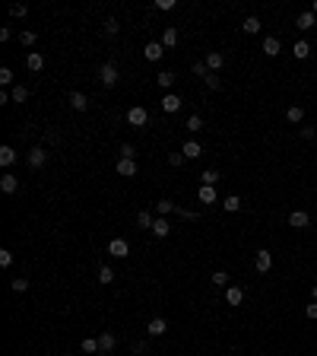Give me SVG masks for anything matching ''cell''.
<instances>
[{
	"mask_svg": "<svg viewBox=\"0 0 317 356\" xmlns=\"http://www.w3.org/2000/svg\"><path fill=\"white\" fill-rule=\"evenodd\" d=\"M162 45H165V48H174V45H178V29H174V26H168V29L162 32Z\"/></svg>",
	"mask_w": 317,
	"mask_h": 356,
	"instance_id": "23",
	"label": "cell"
},
{
	"mask_svg": "<svg viewBox=\"0 0 317 356\" xmlns=\"http://www.w3.org/2000/svg\"><path fill=\"white\" fill-rule=\"evenodd\" d=\"M203 60H206V67H210V73H219L222 64H225V55H222V51H210Z\"/></svg>",
	"mask_w": 317,
	"mask_h": 356,
	"instance_id": "9",
	"label": "cell"
},
{
	"mask_svg": "<svg viewBox=\"0 0 317 356\" xmlns=\"http://www.w3.org/2000/svg\"><path fill=\"white\" fill-rule=\"evenodd\" d=\"M314 26H317V16H314L311 10H308V13H298V29H301V32L314 29Z\"/></svg>",
	"mask_w": 317,
	"mask_h": 356,
	"instance_id": "16",
	"label": "cell"
},
{
	"mask_svg": "<svg viewBox=\"0 0 317 356\" xmlns=\"http://www.w3.org/2000/svg\"><path fill=\"white\" fill-rule=\"evenodd\" d=\"M311 13H314V16H317V0H314V6H311Z\"/></svg>",
	"mask_w": 317,
	"mask_h": 356,
	"instance_id": "50",
	"label": "cell"
},
{
	"mask_svg": "<svg viewBox=\"0 0 317 356\" xmlns=\"http://www.w3.org/2000/svg\"><path fill=\"white\" fill-rule=\"evenodd\" d=\"M108 254H114V258H127V254H130L127 239H111V242H108Z\"/></svg>",
	"mask_w": 317,
	"mask_h": 356,
	"instance_id": "6",
	"label": "cell"
},
{
	"mask_svg": "<svg viewBox=\"0 0 317 356\" xmlns=\"http://www.w3.org/2000/svg\"><path fill=\"white\" fill-rule=\"evenodd\" d=\"M10 290H13V293H25V290H29V280H23V277L10 280Z\"/></svg>",
	"mask_w": 317,
	"mask_h": 356,
	"instance_id": "36",
	"label": "cell"
},
{
	"mask_svg": "<svg viewBox=\"0 0 317 356\" xmlns=\"http://www.w3.org/2000/svg\"><path fill=\"white\" fill-rule=\"evenodd\" d=\"M118 29H121V26H118V19H114V16H108V19H105V35H118Z\"/></svg>",
	"mask_w": 317,
	"mask_h": 356,
	"instance_id": "40",
	"label": "cell"
},
{
	"mask_svg": "<svg viewBox=\"0 0 317 356\" xmlns=\"http://www.w3.org/2000/svg\"><path fill=\"white\" fill-rule=\"evenodd\" d=\"M152 236H156V239H168V236H171V223H168V217H156Z\"/></svg>",
	"mask_w": 317,
	"mask_h": 356,
	"instance_id": "7",
	"label": "cell"
},
{
	"mask_svg": "<svg viewBox=\"0 0 317 356\" xmlns=\"http://www.w3.org/2000/svg\"><path fill=\"white\" fill-rule=\"evenodd\" d=\"M156 213H159V217H168V213H178V204H171V200H159V204H156Z\"/></svg>",
	"mask_w": 317,
	"mask_h": 356,
	"instance_id": "29",
	"label": "cell"
},
{
	"mask_svg": "<svg viewBox=\"0 0 317 356\" xmlns=\"http://www.w3.org/2000/svg\"><path fill=\"white\" fill-rule=\"evenodd\" d=\"M241 29H244L247 35H257V32H260V19L257 16H247L244 23H241Z\"/></svg>",
	"mask_w": 317,
	"mask_h": 356,
	"instance_id": "27",
	"label": "cell"
},
{
	"mask_svg": "<svg viewBox=\"0 0 317 356\" xmlns=\"http://www.w3.org/2000/svg\"><path fill=\"white\" fill-rule=\"evenodd\" d=\"M137 223L143 226V229H152V226H156V213H152V210H140L137 213Z\"/></svg>",
	"mask_w": 317,
	"mask_h": 356,
	"instance_id": "20",
	"label": "cell"
},
{
	"mask_svg": "<svg viewBox=\"0 0 317 356\" xmlns=\"http://www.w3.org/2000/svg\"><path fill=\"white\" fill-rule=\"evenodd\" d=\"M279 51H282L279 38H273V35H269V38H264V55H267V57H276Z\"/></svg>",
	"mask_w": 317,
	"mask_h": 356,
	"instance_id": "17",
	"label": "cell"
},
{
	"mask_svg": "<svg viewBox=\"0 0 317 356\" xmlns=\"http://www.w3.org/2000/svg\"><path fill=\"white\" fill-rule=\"evenodd\" d=\"M181 96H174V92H168L165 99H162V111H168V115H174V111H181Z\"/></svg>",
	"mask_w": 317,
	"mask_h": 356,
	"instance_id": "10",
	"label": "cell"
},
{
	"mask_svg": "<svg viewBox=\"0 0 317 356\" xmlns=\"http://www.w3.org/2000/svg\"><path fill=\"white\" fill-rule=\"evenodd\" d=\"M184 127H187L191 134H200V131H203V118H200V115H191V118L184 121Z\"/></svg>",
	"mask_w": 317,
	"mask_h": 356,
	"instance_id": "31",
	"label": "cell"
},
{
	"mask_svg": "<svg viewBox=\"0 0 317 356\" xmlns=\"http://www.w3.org/2000/svg\"><path fill=\"white\" fill-rule=\"evenodd\" d=\"M118 67H114V60H108V64H102V70H98V83L102 86H108V89H111L114 83H118Z\"/></svg>",
	"mask_w": 317,
	"mask_h": 356,
	"instance_id": "1",
	"label": "cell"
},
{
	"mask_svg": "<svg viewBox=\"0 0 317 356\" xmlns=\"http://www.w3.org/2000/svg\"><path fill=\"white\" fill-rule=\"evenodd\" d=\"M114 344H118V337H114L111 331L98 334V347H102V353H111V350H114Z\"/></svg>",
	"mask_w": 317,
	"mask_h": 356,
	"instance_id": "19",
	"label": "cell"
},
{
	"mask_svg": "<svg viewBox=\"0 0 317 356\" xmlns=\"http://www.w3.org/2000/svg\"><path fill=\"white\" fill-rule=\"evenodd\" d=\"M219 178H222V175H219L216 169H206L203 175H200V181H203V185H210V188H216V181H219Z\"/></svg>",
	"mask_w": 317,
	"mask_h": 356,
	"instance_id": "32",
	"label": "cell"
},
{
	"mask_svg": "<svg viewBox=\"0 0 317 356\" xmlns=\"http://www.w3.org/2000/svg\"><path fill=\"white\" fill-rule=\"evenodd\" d=\"M241 207H244V204H241V197H238V194H228V197L222 200V210H225V213H238Z\"/></svg>",
	"mask_w": 317,
	"mask_h": 356,
	"instance_id": "15",
	"label": "cell"
},
{
	"mask_svg": "<svg viewBox=\"0 0 317 356\" xmlns=\"http://www.w3.org/2000/svg\"><path fill=\"white\" fill-rule=\"evenodd\" d=\"M0 83H3V86L13 83V70H10V67H0Z\"/></svg>",
	"mask_w": 317,
	"mask_h": 356,
	"instance_id": "44",
	"label": "cell"
},
{
	"mask_svg": "<svg viewBox=\"0 0 317 356\" xmlns=\"http://www.w3.org/2000/svg\"><path fill=\"white\" fill-rule=\"evenodd\" d=\"M168 165H171V169H181V165H184V153H171V156H168Z\"/></svg>",
	"mask_w": 317,
	"mask_h": 356,
	"instance_id": "42",
	"label": "cell"
},
{
	"mask_svg": "<svg viewBox=\"0 0 317 356\" xmlns=\"http://www.w3.org/2000/svg\"><path fill=\"white\" fill-rule=\"evenodd\" d=\"M194 77H210V67H206V60H197V64H194Z\"/></svg>",
	"mask_w": 317,
	"mask_h": 356,
	"instance_id": "39",
	"label": "cell"
},
{
	"mask_svg": "<svg viewBox=\"0 0 317 356\" xmlns=\"http://www.w3.org/2000/svg\"><path fill=\"white\" fill-rule=\"evenodd\" d=\"M10 264H13V254L3 248V251H0V267H10Z\"/></svg>",
	"mask_w": 317,
	"mask_h": 356,
	"instance_id": "48",
	"label": "cell"
},
{
	"mask_svg": "<svg viewBox=\"0 0 317 356\" xmlns=\"http://www.w3.org/2000/svg\"><path fill=\"white\" fill-rule=\"evenodd\" d=\"M254 267H257L260 274L273 271V251H269V248H260V251H257V258H254Z\"/></svg>",
	"mask_w": 317,
	"mask_h": 356,
	"instance_id": "3",
	"label": "cell"
},
{
	"mask_svg": "<svg viewBox=\"0 0 317 356\" xmlns=\"http://www.w3.org/2000/svg\"><path fill=\"white\" fill-rule=\"evenodd\" d=\"M311 296H314V302H317V286H314V290H311Z\"/></svg>",
	"mask_w": 317,
	"mask_h": 356,
	"instance_id": "51",
	"label": "cell"
},
{
	"mask_svg": "<svg viewBox=\"0 0 317 356\" xmlns=\"http://www.w3.org/2000/svg\"><path fill=\"white\" fill-rule=\"evenodd\" d=\"M289 226H292V229H308V226H311V217H308L305 210H292L289 213Z\"/></svg>",
	"mask_w": 317,
	"mask_h": 356,
	"instance_id": "5",
	"label": "cell"
},
{
	"mask_svg": "<svg viewBox=\"0 0 317 356\" xmlns=\"http://www.w3.org/2000/svg\"><path fill=\"white\" fill-rule=\"evenodd\" d=\"M98 283H102V286L114 283V271H111V267H98Z\"/></svg>",
	"mask_w": 317,
	"mask_h": 356,
	"instance_id": "33",
	"label": "cell"
},
{
	"mask_svg": "<svg viewBox=\"0 0 317 356\" xmlns=\"http://www.w3.org/2000/svg\"><path fill=\"white\" fill-rule=\"evenodd\" d=\"M174 80H178V77H174L171 70H162L159 77H156V83L162 86V89H171V86H174Z\"/></svg>",
	"mask_w": 317,
	"mask_h": 356,
	"instance_id": "25",
	"label": "cell"
},
{
	"mask_svg": "<svg viewBox=\"0 0 317 356\" xmlns=\"http://www.w3.org/2000/svg\"><path fill=\"white\" fill-rule=\"evenodd\" d=\"M0 191H3V194H16L19 191V178L10 175V172H6V175H0Z\"/></svg>",
	"mask_w": 317,
	"mask_h": 356,
	"instance_id": "11",
	"label": "cell"
},
{
	"mask_svg": "<svg viewBox=\"0 0 317 356\" xmlns=\"http://www.w3.org/2000/svg\"><path fill=\"white\" fill-rule=\"evenodd\" d=\"M118 175H124V178L137 175V163H133V159H121L118 156Z\"/></svg>",
	"mask_w": 317,
	"mask_h": 356,
	"instance_id": "13",
	"label": "cell"
},
{
	"mask_svg": "<svg viewBox=\"0 0 317 356\" xmlns=\"http://www.w3.org/2000/svg\"><path fill=\"white\" fill-rule=\"evenodd\" d=\"M314 137H317L314 127H301V140H314Z\"/></svg>",
	"mask_w": 317,
	"mask_h": 356,
	"instance_id": "49",
	"label": "cell"
},
{
	"mask_svg": "<svg viewBox=\"0 0 317 356\" xmlns=\"http://www.w3.org/2000/svg\"><path fill=\"white\" fill-rule=\"evenodd\" d=\"M133 156H137V150L130 143H121V159H133Z\"/></svg>",
	"mask_w": 317,
	"mask_h": 356,
	"instance_id": "46",
	"label": "cell"
},
{
	"mask_svg": "<svg viewBox=\"0 0 317 356\" xmlns=\"http://www.w3.org/2000/svg\"><path fill=\"white\" fill-rule=\"evenodd\" d=\"M197 200H200V204H216V188H210V185H200Z\"/></svg>",
	"mask_w": 317,
	"mask_h": 356,
	"instance_id": "18",
	"label": "cell"
},
{
	"mask_svg": "<svg viewBox=\"0 0 317 356\" xmlns=\"http://www.w3.org/2000/svg\"><path fill=\"white\" fill-rule=\"evenodd\" d=\"M16 163V150L13 146H0V165H13Z\"/></svg>",
	"mask_w": 317,
	"mask_h": 356,
	"instance_id": "26",
	"label": "cell"
},
{
	"mask_svg": "<svg viewBox=\"0 0 317 356\" xmlns=\"http://www.w3.org/2000/svg\"><path fill=\"white\" fill-rule=\"evenodd\" d=\"M292 55H295V60H305L308 55H311V45H308V42H295Z\"/></svg>",
	"mask_w": 317,
	"mask_h": 356,
	"instance_id": "28",
	"label": "cell"
},
{
	"mask_svg": "<svg viewBox=\"0 0 317 356\" xmlns=\"http://www.w3.org/2000/svg\"><path fill=\"white\" fill-rule=\"evenodd\" d=\"M174 6H178V0H156V10H174Z\"/></svg>",
	"mask_w": 317,
	"mask_h": 356,
	"instance_id": "45",
	"label": "cell"
},
{
	"mask_svg": "<svg viewBox=\"0 0 317 356\" xmlns=\"http://www.w3.org/2000/svg\"><path fill=\"white\" fill-rule=\"evenodd\" d=\"M181 153H184V159H197L203 150H200V143H197V140H187V143L181 146Z\"/></svg>",
	"mask_w": 317,
	"mask_h": 356,
	"instance_id": "21",
	"label": "cell"
},
{
	"mask_svg": "<svg viewBox=\"0 0 317 356\" xmlns=\"http://www.w3.org/2000/svg\"><path fill=\"white\" fill-rule=\"evenodd\" d=\"M143 55H146V60H162V55H165V45H162V42H146Z\"/></svg>",
	"mask_w": 317,
	"mask_h": 356,
	"instance_id": "8",
	"label": "cell"
},
{
	"mask_svg": "<svg viewBox=\"0 0 317 356\" xmlns=\"http://www.w3.org/2000/svg\"><path fill=\"white\" fill-rule=\"evenodd\" d=\"M35 38H38V35H35V32H29V29H25V32H19V42H23L25 48H32V45H35Z\"/></svg>",
	"mask_w": 317,
	"mask_h": 356,
	"instance_id": "38",
	"label": "cell"
},
{
	"mask_svg": "<svg viewBox=\"0 0 317 356\" xmlns=\"http://www.w3.org/2000/svg\"><path fill=\"white\" fill-rule=\"evenodd\" d=\"M225 302L228 305H241V302H244V290H241V286H228L225 290Z\"/></svg>",
	"mask_w": 317,
	"mask_h": 356,
	"instance_id": "14",
	"label": "cell"
},
{
	"mask_svg": "<svg viewBox=\"0 0 317 356\" xmlns=\"http://www.w3.org/2000/svg\"><path fill=\"white\" fill-rule=\"evenodd\" d=\"M70 105L76 111H86V109H89V99H86L83 92H70Z\"/></svg>",
	"mask_w": 317,
	"mask_h": 356,
	"instance_id": "24",
	"label": "cell"
},
{
	"mask_svg": "<svg viewBox=\"0 0 317 356\" xmlns=\"http://www.w3.org/2000/svg\"><path fill=\"white\" fill-rule=\"evenodd\" d=\"M25 67L38 73V70H42V67H45V55H38V51H32V55L25 57Z\"/></svg>",
	"mask_w": 317,
	"mask_h": 356,
	"instance_id": "22",
	"label": "cell"
},
{
	"mask_svg": "<svg viewBox=\"0 0 317 356\" xmlns=\"http://www.w3.org/2000/svg\"><path fill=\"white\" fill-rule=\"evenodd\" d=\"M127 121H130L133 127H146V121H149V111H146L143 105H133V109L127 111Z\"/></svg>",
	"mask_w": 317,
	"mask_h": 356,
	"instance_id": "4",
	"label": "cell"
},
{
	"mask_svg": "<svg viewBox=\"0 0 317 356\" xmlns=\"http://www.w3.org/2000/svg\"><path fill=\"white\" fill-rule=\"evenodd\" d=\"M165 331H168V321L165 318H152L149 325H146V334H149V337H162Z\"/></svg>",
	"mask_w": 317,
	"mask_h": 356,
	"instance_id": "12",
	"label": "cell"
},
{
	"mask_svg": "<svg viewBox=\"0 0 317 356\" xmlns=\"http://www.w3.org/2000/svg\"><path fill=\"white\" fill-rule=\"evenodd\" d=\"M25 13H29V6H25V3H13L10 6V16H16V19H23Z\"/></svg>",
	"mask_w": 317,
	"mask_h": 356,
	"instance_id": "41",
	"label": "cell"
},
{
	"mask_svg": "<svg viewBox=\"0 0 317 356\" xmlns=\"http://www.w3.org/2000/svg\"><path fill=\"white\" fill-rule=\"evenodd\" d=\"M305 315L311 321H317V302H308V305H305Z\"/></svg>",
	"mask_w": 317,
	"mask_h": 356,
	"instance_id": "47",
	"label": "cell"
},
{
	"mask_svg": "<svg viewBox=\"0 0 317 356\" xmlns=\"http://www.w3.org/2000/svg\"><path fill=\"white\" fill-rule=\"evenodd\" d=\"M25 163H29V169H42V165L48 163V150H45V146H32V150L25 153Z\"/></svg>",
	"mask_w": 317,
	"mask_h": 356,
	"instance_id": "2",
	"label": "cell"
},
{
	"mask_svg": "<svg viewBox=\"0 0 317 356\" xmlns=\"http://www.w3.org/2000/svg\"><path fill=\"white\" fill-rule=\"evenodd\" d=\"M210 280H213V286H228V274L225 271H216Z\"/></svg>",
	"mask_w": 317,
	"mask_h": 356,
	"instance_id": "37",
	"label": "cell"
},
{
	"mask_svg": "<svg viewBox=\"0 0 317 356\" xmlns=\"http://www.w3.org/2000/svg\"><path fill=\"white\" fill-rule=\"evenodd\" d=\"M286 118L292 121V124H301V121H305V109H301V105H292V109L286 111Z\"/></svg>",
	"mask_w": 317,
	"mask_h": 356,
	"instance_id": "30",
	"label": "cell"
},
{
	"mask_svg": "<svg viewBox=\"0 0 317 356\" xmlns=\"http://www.w3.org/2000/svg\"><path fill=\"white\" fill-rule=\"evenodd\" d=\"M10 96H13V102H25V99H29V89H25V86H13Z\"/></svg>",
	"mask_w": 317,
	"mask_h": 356,
	"instance_id": "35",
	"label": "cell"
},
{
	"mask_svg": "<svg viewBox=\"0 0 317 356\" xmlns=\"http://www.w3.org/2000/svg\"><path fill=\"white\" fill-rule=\"evenodd\" d=\"M206 86H210V89H222V77L219 73H210V77H206Z\"/></svg>",
	"mask_w": 317,
	"mask_h": 356,
	"instance_id": "43",
	"label": "cell"
},
{
	"mask_svg": "<svg viewBox=\"0 0 317 356\" xmlns=\"http://www.w3.org/2000/svg\"><path fill=\"white\" fill-rule=\"evenodd\" d=\"M83 353H102V347H98V337H86V340H83Z\"/></svg>",
	"mask_w": 317,
	"mask_h": 356,
	"instance_id": "34",
	"label": "cell"
}]
</instances>
